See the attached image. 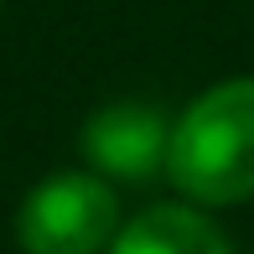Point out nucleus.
<instances>
[{
    "label": "nucleus",
    "instance_id": "3",
    "mask_svg": "<svg viewBox=\"0 0 254 254\" xmlns=\"http://www.w3.org/2000/svg\"><path fill=\"white\" fill-rule=\"evenodd\" d=\"M166 140H171V120L156 104H140V99L104 104L78 130V151H83L88 171H99L109 182L161 177L166 171Z\"/></svg>",
    "mask_w": 254,
    "mask_h": 254
},
{
    "label": "nucleus",
    "instance_id": "2",
    "mask_svg": "<svg viewBox=\"0 0 254 254\" xmlns=\"http://www.w3.org/2000/svg\"><path fill=\"white\" fill-rule=\"evenodd\" d=\"M120 192L99 171H57L21 197V254H104L120 234Z\"/></svg>",
    "mask_w": 254,
    "mask_h": 254
},
{
    "label": "nucleus",
    "instance_id": "4",
    "mask_svg": "<svg viewBox=\"0 0 254 254\" xmlns=\"http://www.w3.org/2000/svg\"><path fill=\"white\" fill-rule=\"evenodd\" d=\"M104 254H234L228 234L197 202H161L125 218Z\"/></svg>",
    "mask_w": 254,
    "mask_h": 254
},
{
    "label": "nucleus",
    "instance_id": "1",
    "mask_svg": "<svg viewBox=\"0 0 254 254\" xmlns=\"http://www.w3.org/2000/svg\"><path fill=\"white\" fill-rule=\"evenodd\" d=\"M166 177L197 207H234L254 197V78L202 88L171 120Z\"/></svg>",
    "mask_w": 254,
    "mask_h": 254
}]
</instances>
